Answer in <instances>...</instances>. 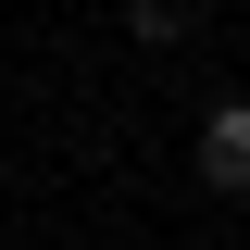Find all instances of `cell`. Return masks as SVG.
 Segmentation results:
<instances>
[{
	"label": "cell",
	"mask_w": 250,
	"mask_h": 250,
	"mask_svg": "<svg viewBox=\"0 0 250 250\" xmlns=\"http://www.w3.org/2000/svg\"><path fill=\"white\" fill-rule=\"evenodd\" d=\"M200 188H225V200H250V100H213V113H200Z\"/></svg>",
	"instance_id": "cell-1"
},
{
	"label": "cell",
	"mask_w": 250,
	"mask_h": 250,
	"mask_svg": "<svg viewBox=\"0 0 250 250\" xmlns=\"http://www.w3.org/2000/svg\"><path fill=\"white\" fill-rule=\"evenodd\" d=\"M188 25H200V0H125V38H150V50H175Z\"/></svg>",
	"instance_id": "cell-2"
}]
</instances>
